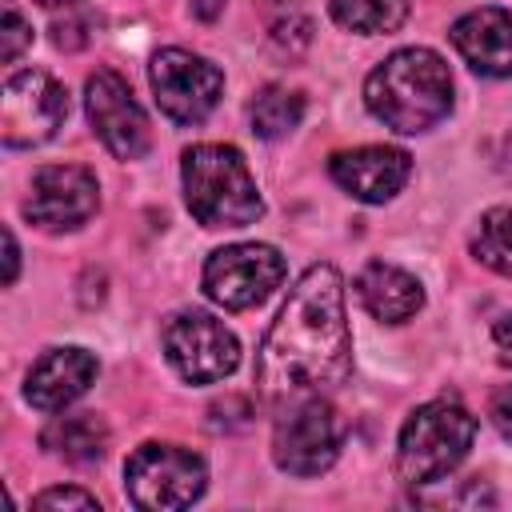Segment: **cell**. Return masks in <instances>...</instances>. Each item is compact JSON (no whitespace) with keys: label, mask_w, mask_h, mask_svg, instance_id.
Here are the masks:
<instances>
[{"label":"cell","mask_w":512,"mask_h":512,"mask_svg":"<svg viewBox=\"0 0 512 512\" xmlns=\"http://www.w3.org/2000/svg\"><path fill=\"white\" fill-rule=\"evenodd\" d=\"M208 468L192 448L180 444H140L124 460V492L144 512H176L204 496Z\"/></svg>","instance_id":"obj_5"},{"label":"cell","mask_w":512,"mask_h":512,"mask_svg":"<svg viewBox=\"0 0 512 512\" xmlns=\"http://www.w3.org/2000/svg\"><path fill=\"white\" fill-rule=\"evenodd\" d=\"M148 80L160 112L176 124H204L224 92V72L188 48H160L152 56Z\"/></svg>","instance_id":"obj_8"},{"label":"cell","mask_w":512,"mask_h":512,"mask_svg":"<svg viewBox=\"0 0 512 512\" xmlns=\"http://www.w3.org/2000/svg\"><path fill=\"white\" fill-rule=\"evenodd\" d=\"M68 120V92L56 76L40 68L12 72L0 92V136L8 148L48 144Z\"/></svg>","instance_id":"obj_7"},{"label":"cell","mask_w":512,"mask_h":512,"mask_svg":"<svg viewBox=\"0 0 512 512\" xmlns=\"http://www.w3.org/2000/svg\"><path fill=\"white\" fill-rule=\"evenodd\" d=\"M100 208V184L80 164H48L32 176L24 216L44 232H72Z\"/></svg>","instance_id":"obj_12"},{"label":"cell","mask_w":512,"mask_h":512,"mask_svg":"<svg viewBox=\"0 0 512 512\" xmlns=\"http://www.w3.org/2000/svg\"><path fill=\"white\" fill-rule=\"evenodd\" d=\"M36 4H44V8H56V4H72V0H36Z\"/></svg>","instance_id":"obj_30"},{"label":"cell","mask_w":512,"mask_h":512,"mask_svg":"<svg viewBox=\"0 0 512 512\" xmlns=\"http://www.w3.org/2000/svg\"><path fill=\"white\" fill-rule=\"evenodd\" d=\"M364 104L400 136L428 132L452 112V72L432 48H400L368 72Z\"/></svg>","instance_id":"obj_2"},{"label":"cell","mask_w":512,"mask_h":512,"mask_svg":"<svg viewBox=\"0 0 512 512\" xmlns=\"http://www.w3.org/2000/svg\"><path fill=\"white\" fill-rule=\"evenodd\" d=\"M352 372V332L344 316V280L332 264H312L288 292L256 356V392L280 408L300 396H324Z\"/></svg>","instance_id":"obj_1"},{"label":"cell","mask_w":512,"mask_h":512,"mask_svg":"<svg viewBox=\"0 0 512 512\" xmlns=\"http://www.w3.org/2000/svg\"><path fill=\"white\" fill-rule=\"evenodd\" d=\"M248 116H252V132H256L260 140H280V136H288V132L304 120V96L292 92V88L268 84V88L252 100Z\"/></svg>","instance_id":"obj_19"},{"label":"cell","mask_w":512,"mask_h":512,"mask_svg":"<svg viewBox=\"0 0 512 512\" xmlns=\"http://www.w3.org/2000/svg\"><path fill=\"white\" fill-rule=\"evenodd\" d=\"M84 108H88L92 132L116 160H140L148 152L152 128H148V116L136 104L132 88L124 84V76H116L112 68L92 72L84 84Z\"/></svg>","instance_id":"obj_11"},{"label":"cell","mask_w":512,"mask_h":512,"mask_svg":"<svg viewBox=\"0 0 512 512\" xmlns=\"http://www.w3.org/2000/svg\"><path fill=\"white\" fill-rule=\"evenodd\" d=\"M52 40H56V48H80L88 36L80 32V24H76V20H72V24H64V20H60V24H52Z\"/></svg>","instance_id":"obj_27"},{"label":"cell","mask_w":512,"mask_h":512,"mask_svg":"<svg viewBox=\"0 0 512 512\" xmlns=\"http://www.w3.org/2000/svg\"><path fill=\"white\" fill-rule=\"evenodd\" d=\"M252 416H256V408H252L248 396H224V400H216V404L208 408V428H212V432H236V428H244Z\"/></svg>","instance_id":"obj_22"},{"label":"cell","mask_w":512,"mask_h":512,"mask_svg":"<svg viewBox=\"0 0 512 512\" xmlns=\"http://www.w3.org/2000/svg\"><path fill=\"white\" fill-rule=\"evenodd\" d=\"M284 280V256L272 244H228L204 264V296L228 312L264 304Z\"/></svg>","instance_id":"obj_9"},{"label":"cell","mask_w":512,"mask_h":512,"mask_svg":"<svg viewBox=\"0 0 512 512\" xmlns=\"http://www.w3.org/2000/svg\"><path fill=\"white\" fill-rule=\"evenodd\" d=\"M328 176L356 200L364 204H384L392 200L408 176H412V156L404 148H388V144H364L352 152H336L328 160Z\"/></svg>","instance_id":"obj_13"},{"label":"cell","mask_w":512,"mask_h":512,"mask_svg":"<svg viewBox=\"0 0 512 512\" xmlns=\"http://www.w3.org/2000/svg\"><path fill=\"white\" fill-rule=\"evenodd\" d=\"M16 272H20V248L12 228H4V284H16Z\"/></svg>","instance_id":"obj_28"},{"label":"cell","mask_w":512,"mask_h":512,"mask_svg":"<svg viewBox=\"0 0 512 512\" xmlns=\"http://www.w3.org/2000/svg\"><path fill=\"white\" fill-rule=\"evenodd\" d=\"M476 416L456 400H428L420 404L396 440V476L408 488H424L444 480L472 448Z\"/></svg>","instance_id":"obj_4"},{"label":"cell","mask_w":512,"mask_h":512,"mask_svg":"<svg viewBox=\"0 0 512 512\" xmlns=\"http://www.w3.org/2000/svg\"><path fill=\"white\" fill-rule=\"evenodd\" d=\"M448 36L476 76H512V12L472 8L452 24Z\"/></svg>","instance_id":"obj_15"},{"label":"cell","mask_w":512,"mask_h":512,"mask_svg":"<svg viewBox=\"0 0 512 512\" xmlns=\"http://www.w3.org/2000/svg\"><path fill=\"white\" fill-rule=\"evenodd\" d=\"M492 340L500 348V360L512 368V312H504L496 324H492Z\"/></svg>","instance_id":"obj_26"},{"label":"cell","mask_w":512,"mask_h":512,"mask_svg":"<svg viewBox=\"0 0 512 512\" xmlns=\"http://www.w3.org/2000/svg\"><path fill=\"white\" fill-rule=\"evenodd\" d=\"M472 256L500 272V276H512V208H488L480 216V228L472 236Z\"/></svg>","instance_id":"obj_20"},{"label":"cell","mask_w":512,"mask_h":512,"mask_svg":"<svg viewBox=\"0 0 512 512\" xmlns=\"http://www.w3.org/2000/svg\"><path fill=\"white\" fill-rule=\"evenodd\" d=\"M100 364L88 348H48L32 368H28V380H24V400L36 408V412H64L72 400H80L92 380H96Z\"/></svg>","instance_id":"obj_14"},{"label":"cell","mask_w":512,"mask_h":512,"mask_svg":"<svg viewBox=\"0 0 512 512\" xmlns=\"http://www.w3.org/2000/svg\"><path fill=\"white\" fill-rule=\"evenodd\" d=\"M356 296L368 308V316H376L380 324H404L424 308V288L416 276H408L396 264L372 260L360 268L356 276Z\"/></svg>","instance_id":"obj_16"},{"label":"cell","mask_w":512,"mask_h":512,"mask_svg":"<svg viewBox=\"0 0 512 512\" xmlns=\"http://www.w3.org/2000/svg\"><path fill=\"white\" fill-rule=\"evenodd\" d=\"M224 12V0H192V16L196 20H216Z\"/></svg>","instance_id":"obj_29"},{"label":"cell","mask_w":512,"mask_h":512,"mask_svg":"<svg viewBox=\"0 0 512 512\" xmlns=\"http://www.w3.org/2000/svg\"><path fill=\"white\" fill-rule=\"evenodd\" d=\"M272 44H276L280 52L296 56V52H304V48L312 44V24H308L304 16H280V20L272 24Z\"/></svg>","instance_id":"obj_23"},{"label":"cell","mask_w":512,"mask_h":512,"mask_svg":"<svg viewBox=\"0 0 512 512\" xmlns=\"http://www.w3.org/2000/svg\"><path fill=\"white\" fill-rule=\"evenodd\" d=\"M40 444L56 456H64L68 464H92L104 456L108 448V424L96 412H80V416H56L44 432Z\"/></svg>","instance_id":"obj_17"},{"label":"cell","mask_w":512,"mask_h":512,"mask_svg":"<svg viewBox=\"0 0 512 512\" xmlns=\"http://www.w3.org/2000/svg\"><path fill=\"white\" fill-rule=\"evenodd\" d=\"M164 356L188 384H216L236 372L240 344L232 328L208 312H180L164 328Z\"/></svg>","instance_id":"obj_10"},{"label":"cell","mask_w":512,"mask_h":512,"mask_svg":"<svg viewBox=\"0 0 512 512\" xmlns=\"http://www.w3.org/2000/svg\"><path fill=\"white\" fill-rule=\"evenodd\" d=\"M32 44V24L20 16V8L12 0H4V28H0V60L12 64L24 48Z\"/></svg>","instance_id":"obj_21"},{"label":"cell","mask_w":512,"mask_h":512,"mask_svg":"<svg viewBox=\"0 0 512 512\" xmlns=\"http://www.w3.org/2000/svg\"><path fill=\"white\" fill-rule=\"evenodd\" d=\"M188 212L204 228H248L264 216V200L244 156L232 144H192L180 160Z\"/></svg>","instance_id":"obj_3"},{"label":"cell","mask_w":512,"mask_h":512,"mask_svg":"<svg viewBox=\"0 0 512 512\" xmlns=\"http://www.w3.org/2000/svg\"><path fill=\"white\" fill-rule=\"evenodd\" d=\"M340 424L324 396H300L280 404L272 424V460L288 476H320L336 464Z\"/></svg>","instance_id":"obj_6"},{"label":"cell","mask_w":512,"mask_h":512,"mask_svg":"<svg viewBox=\"0 0 512 512\" xmlns=\"http://www.w3.org/2000/svg\"><path fill=\"white\" fill-rule=\"evenodd\" d=\"M488 420H492L496 432L512 444V384H504V388L492 392V400H488Z\"/></svg>","instance_id":"obj_25"},{"label":"cell","mask_w":512,"mask_h":512,"mask_svg":"<svg viewBox=\"0 0 512 512\" xmlns=\"http://www.w3.org/2000/svg\"><path fill=\"white\" fill-rule=\"evenodd\" d=\"M328 12L348 32L384 36L408 20V0H328Z\"/></svg>","instance_id":"obj_18"},{"label":"cell","mask_w":512,"mask_h":512,"mask_svg":"<svg viewBox=\"0 0 512 512\" xmlns=\"http://www.w3.org/2000/svg\"><path fill=\"white\" fill-rule=\"evenodd\" d=\"M32 508H100V500L84 488H44L32 496Z\"/></svg>","instance_id":"obj_24"}]
</instances>
